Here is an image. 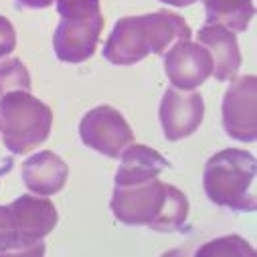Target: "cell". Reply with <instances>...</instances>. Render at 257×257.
Here are the masks:
<instances>
[{
  "mask_svg": "<svg viewBox=\"0 0 257 257\" xmlns=\"http://www.w3.org/2000/svg\"><path fill=\"white\" fill-rule=\"evenodd\" d=\"M109 209L123 225L174 233L184 227L190 205L180 188L152 178L140 184L113 186Z\"/></svg>",
  "mask_w": 257,
  "mask_h": 257,
  "instance_id": "cell-1",
  "label": "cell"
},
{
  "mask_svg": "<svg viewBox=\"0 0 257 257\" xmlns=\"http://www.w3.org/2000/svg\"><path fill=\"white\" fill-rule=\"evenodd\" d=\"M192 31L180 15L158 11L123 17L115 23L103 45V57L113 65H134L150 53L164 55L176 41H190Z\"/></svg>",
  "mask_w": 257,
  "mask_h": 257,
  "instance_id": "cell-2",
  "label": "cell"
},
{
  "mask_svg": "<svg viewBox=\"0 0 257 257\" xmlns=\"http://www.w3.org/2000/svg\"><path fill=\"white\" fill-rule=\"evenodd\" d=\"M203 188L209 201L239 213H253L255 156L239 148H227L211 156L203 170Z\"/></svg>",
  "mask_w": 257,
  "mask_h": 257,
  "instance_id": "cell-3",
  "label": "cell"
},
{
  "mask_svg": "<svg viewBox=\"0 0 257 257\" xmlns=\"http://www.w3.org/2000/svg\"><path fill=\"white\" fill-rule=\"evenodd\" d=\"M61 23L53 35V49L63 63H83L97 51L103 31L99 0H55Z\"/></svg>",
  "mask_w": 257,
  "mask_h": 257,
  "instance_id": "cell-4",
  "label": "cell"
},
{
  "mask_svg": "<svg viewBox=\"0 0 257 257\" xmlns=\"http://www.w3.org/2000/svg\"><path fill=\"white\" fill-rule=\"evenodd\" d=\"M51 125V107L29 91H11L0 97V132L13 154H29L45 144Z\"/></svg>",
  "mask_w": 257,
  "mask_h": 257,
  "instance_id": "cell-5",
  "label": "cell"
},
{
  "mask_svg": "<svg viewBox=\"0 0 257 257\" xmlns=\"http://www.w3.org/2000/svg\"><path fill=\"white\" fill-rule=\"evenodd\" d=\"M79 138L87 148L107 158H119V154L134 142V132L115 107L97 105L79 121Z\"/></svg>",
  "mask_w": 257,
  "mask_h": 257,
  "instance_id": "cell-6",
  "label": "cell"
},
{
  "mask_svg": "<svg viewBox=\"0 0 257 257\" xmlns=\"http://www.w3.org/2000/svg\"><path fill=\"white\" fill-rule=\"evenodd\" d=\"M19 227V251L17 255H43L45 237L55 229L59 215L55 205L45 197L21 195L11 203Z\"/></svg>",
  "mask_w": 257,
  "mask_h": 257,
  "instance_id": "cell-7",
  "label": "cell"
},
{
  "mask_svg": "<svg viewBox=\"0 0 257 257\" xmlns=\"http://www.w3.org/2000/svg\"><path fill=\"white\" fill-rule=\"evenodd\" d=\"M162 57L168 81L180 91L197 89L213 75V57L201 43L176 41Z\"/></svg>",
  "mask_w": 257,
  "mask_h": 257,
  "instance_id": "cell-8",
  "label": "cell"
},
{
  "mask_svg": "<svg viewBox=\"0 0 257 257\" xmlns=\"http://www.w3.org/2000/svg\"><path fill=\"white\" fill-rule=\"evenodd\" d=\"M162 132L168 142H178L192 136L205 117V101L199 91H180L168 87L162 95L158 109Z\"/></svg>",
  "mask_w": 257,
  "mask_h": 257,
  "instance_id": "cell-9",
  "label": "cell"
},
{
  "mask_svg": "<svg viewBox=\"0 0 257 257\" xmlns=\"http://www.w3.org/2000/svg\"><path fill=\"white\" fill-rule=\"evenodd\" d=\"M255 75L235 77L223 97V127L237 142H255Z\"/></svg>",
  "mask_w": 257,
  "mask_h": 257,
  "instance_id": "cell-10",
  "label": "cell"
},
{
  "mask_svg": "<svg viewBox=\"0 0 257 257\" xmlns=\"http://www.w3.org/2000/svg\"><path fill=\"white\" fill-rule=\"evenodd\" d=\"M69 178V166L51 150H41L23 162V180L39 197H51L63 190Z\"/></svg>",
  "mask_w": 257,
  "mask_h": 257,
  "instance_id": "cell-11",
  "label": "cell"
},
{
  "mask_svg": "<svg viewBox=\"0 0 257 257\" xmlns=\"http://www.w3.org/2000/svg\"><path fill=\"white\" fill-rule=\"evenodd\" d=\"M197 41L213 57V75L217 81H233L241 67V51L235 33L219 27L205 25L197 33Z\"/></svg>",
  "mask_w": 257,
  "mask_h": 257,
  "instance_id": "cell-12",
  "label": "cell"
},
{
  "mask_svg": "<svg viewBox=\"0 0 257 257\" xmlns=\"http://www.w3.org/2000/svg\"><path fill=\"white\" fill-rule=\"evenodd\" d=\"M121 162L115 172V186H130V184H140L152 178H158L160 172L168 166V160L156 152L150 146L136 144L132 142L121 154Z\"/></svg>",
  "mask_w": 257,
  "mask_h": 257,
  "instance_id": "cell-13",
  "label": "cell"
},
{
  "mask_svg": "<svg viewBox=\"0 0 257 257\" xmlns=\"http://www.w3.org/2000/svg\"><path fill=\"white\" fill-rule=\"evenodd\" d=\"M203 5L207 25H219L231 33L247 31L255 15L253 0H203Z\"/></svg>",
  "mask_w": 257,
  "mask_h": 257,
  "instance_id": "cell-14",
  "label": "cell"
},
{
  "mask_svg": "<svg viewBox=\"0 0 257 257\" xmlns=\"http://www.w3.org/2000/svg\"><path fill=\"white\" fill-rule=\"evenodd\" d=\"M11 91H31V75L17 57L0 61V97Z\"/></svg>",
  "mask_w": 257,
  "mask_h": 257,
  "instance_id": "cell-15",
  "label": "cell"
},
{
  "mask_svg": "<svg viewBox=\"0 0 257 257\" xmlns=\"http://www.w3.org/2000/svg\"><path fill=\"white\" fill-rule=\"evenodd\" d=\"M197 253L199 255H249V257L255 255L253 247L245 239H241L239 235L219 237V239L203 245Z\"/></svg>",
  "mask_w": 257,
  "mask_h": 257,
  "instance_id": "cell-16",
  "label": "cell"
},
{
  "mask_svg": "<svg viewBox=\"0 0 257 257\" xmlns=\"http://www.w3.org/2000/svg\"><path fill=\"white\" fill-rule=\"evenodd\" d=\"M19 227L11 205H0V255H17Z\"/></svg>",
  "mask_w": 257,
  "mask_h": 257,
  "instance_id": "cell-17",
  "label": "cell"
},
{
  "mask_svg": "<svg viewBox=\"0 0 257 257\" xmlns=\"http://www.w3.org/2000/svg\"><path fill=\"white\" fill-rule=\"evenodd\" d=\"M17 49V33L7 17H0V59Z\"/></svg>",
  "mask_w": 257,
  "mask_h": 257,
  "instance_id": "cell-18",
  "label": "cell"
},
{
  "mask_svg": "<svg viewBox=\"0 0 257 257\" xmlns=\"http://www.w3.org/2000/svg\"><path fill=\"white\" fill-rule=\"evenodd\" d=\"M23 7H29V9H47L51 7L55 0H19Z\"/></svg>",
  "mask_w": 257,
  "mask_h": 257,
  "instance_id": "cell-19",
  "label": "cell"
},
{
  "mask_svg": "<svg viewBox=\"0 0 257 257\" xmlns=\"http://www.w3.org/2000/svg\"><path fill=\"white\" fill-rule=\"evenodd\" d=\"M160 3H164V5H170V7H178V9H184V7L195 5L197 0H160Z\"/></svg>",
  "mask_w": 257,
  "mask_h": 257,
  "instance_id": "cell-20",
  "label": "cell"
}]
</instances>
